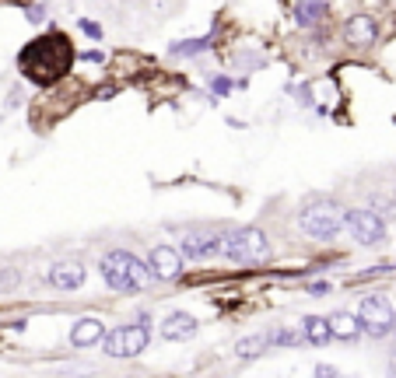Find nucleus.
<instances>
[{"mask_svg": "<svg viewBox=\"0 0 396 378\" xmlns=\"http://www.w3.org/2000/svg\"><path fill=\"white\" fill-rule=\"evenodd\" d=\"M71 42H67V35H60V32H46V35H39L35 42H28L25 49H21V56H18V67H21V74H28L35 85H53V81H60L67 71H71Z\"/></svg>", "mask_w": 396, "mask_h": 378, "instance_id": "f257e3e1", "label": "nucleus"}, {"mask_svg": "<svg viewBox=\"0 0 396 378\" xmlns=\"http://www.w3.org/2000/svg\"><path fill=\"white\" fill-rule=\"evenodd\" d=\"M99 270L105 284L119 294H137V291H148L155 284V274L144 260H137L133 252H123V249H112L99 260Z\"/></svg>", "mask_w": 396, "mask_h": 378, "instance_id": "f03ea898", "label": "nucleus"}, {"mask_svg": "<svg viewBox=\"0 0 396 378\" xmlns=\"http://www.w3.org/2000/svg\"><path fill=\"white\" fill-rule=\"evenodd\" d=\"M344 217H347V210H344L337 200L319 196V200H312V203L301 207L298 228H301V235H308V238H316V242H333V238L344 231Z\"/></svg>", "mask_w": 396, "mask_h": 378, "instance_id": "7ed1b4c3", "label": "nucleus"}, {"mask_svg": "<svg viewBox=\"0 0 396 378\" xmlns=\"http://www.w3.org/2000/svg\"><path fill=\"white\" fill-rule=\"evenodd\" d=\"M221 256L232 260L235 267H260L267 256H270V245H267V235L253 224L246 228H235V231H224L221 238Z\"/></svg>", "mask_w": 396, "mask_h": 378, "instance_id": "20e7f679", "label": "nucleus"}, {"mask_svg": "<svg viewBox=\"0 0 396 378\" xmlns=\"http://www.w3.org/2000/svg\"><path fill=\"white\" fill-rule=\"evenodd\" d=\"M148 343H151L148 322H133V326H119V329L105 333L102 350H105L109 358H137L140 350H148Z\"/></svg>", "mask_w": 396, "mask_h": 378, "instance_id": "39448f33", "label": "nucleus"}, {"mask_svg": "<svg viewBox=\"0 0 396 378\" xmlns=\"http://www.w3.org/2000/svg\"><path fill=\"white\" fill-rule=\"evenodd\" d=\"M358 319H361V329L376 340L390 336L396 329V308L383 298V294H368L361 305H358Z\"/></svg>", "mask_w": 396, "mask_h": 378, "instance_id": "423d86ee", "label": "nucleus"}, {"mask_svg": "<svg viewBox=\"0 0 396 378\" xmlns=\"http://www.w3.org/2000/svg\"><path fill=\"white\" fill-rule=\"evenodd\" d=\"M344 231L358 242V245H376L386 238V217L368 210V207H351L344 217Z\"/></svg>", "mask_w": 396, "mask_h": 378, "instance_id": "0eeeda50", "label": "nucleus"}, {"mask_svg": "<svg viewBox=\"0 0 396 378\" xmlns=\"http://www.w3.org/2000/svg\"><path fill=\"white\" fill-rule=\"evenodd\" d=\"M183 263H186V260H183V252H179L176 245H155L151 256H148V267H151L155 281H179Z\"/></svg>", "mask_w": 396, "mask_h": 378, "instance_id": "6e6552de", "label": "nucleus"}, {"mask_svg": "<svg viewBox=\"0 0 396 378\" xmlns=\"http://www.w3.org/2000/svg\"><path fill=\"white\" fill-rule=\"evenodd\" d=\"M376 39H379V25H376V18H368V14H354V18H347V25H344V42H347L351 49H372Z\"/></svg>", "mask_w": 396, "mask_h": 378, "instance_id": "1a4fd4ad", "label": "nucleus"}, {"mask_svg": "<svg viewBox=\"0 0 396 378\" xmlns=\"http://www.w3.org/2000/svg\"><path fill=\"white\" fill-rule=\"evenodd\" d=\"M221 238L224 235H217V231H197V235H186V242H183V260H190V263H203V260H210L214 252H221Z\"/></svg>", "mask_w": 396, "mask_h": 378, "instance_id": "9d476101", "label": "nucleus"}, {"mask_svg": "<svg viewBox=\"0 0 396 378\" xmlns=\"http://www.w3.org/2000/svg\"><path fill=\"white\" fill-rule=\"evenodd\" d=\"M85 281H88V270L78 260H64L49 270V284L56 291H78V287H85Z\"/></svg>", "mask_w": 396, "mask_h": 378, "instance_id": "9b49d317", "label": "nucleus"}, {"mask_svg": "<svg viewBox=\"0 0 396 378\" xmlns=\"http://www.w3.org/2000/svg\"><path fill=\"white\" fill-rule=\"evenodd\" d=\"M197 319L193 315H186V312H169L165 319H162V336L165 340H172V343H183V340H193L197 336Z\"/></svg>", "mask_w": 396, "mask_h": 378, "instance_id": "f8f14e48", "label": "nucleus"}, {"mask_svg": "<svg viewBox=\"0 0 396 378\" xmlns=\"http://www.w3.org/2000/svg\"><path fill=\"white\" fill-rule=\"evenodd\" d=\"M330 329H333V340H344V343H354L365 333L358 312H337V315H330Z\"/></svg>", "mask_w": 396, "mask_h": 378, "instance_id": "ddd939ff", "label": "nucleus"}, {"mask_svg": "<svg viewBox=\"0 0 396 378\" xmlns=\"http://www.w3.org/2000/svg\"><path fill=\"white\" fill-rule=\"evenodd\" d=\"M105 340V326L99 319H78L74 329H71V343L74 347H95Z\"/></svg>", "mask_w": 396, "mask_h": 378, "instance_id": "4468645a", "label": "nucleus"}, {"mask_svg": "<svg viewBox=\"0 0 396 378\" xmlns=\"http://www.w3.org/2000/svg\"><path fill=\"white\" fill-rule=\"evenodd\" d=\"M301 336H305L308 347H326V343H333L330 319H323V315H308V319L301 322Z\"/></svg>", "mask_w": 396, "mask_h": 378, "instance_id": "2eb2a0df", "label": "nucleus"}, {"mask_svg": "<svg viewBox=\"0 0 396 378\" xmlns=\"http://www.w3.org/2000/svg\"><path fill=\"white\" fill-rule=\"evenodd\" d=\"M274 343H270V333H253V336H242L239 343H235V354L242 358V361H249V358H260L263 350H270Z\"/></svg>", "mask_w": 396, "mask_h": 378, "instance_id": "dca6fc26", "label": "nucleus"}, {"mask_svg": "<svg viewBox=\"0 0 396 378\" xmlns=\"http://www.w3.org/2000/svg\"><path fill=\"white\" fill-rule=\"evenodd\" d=\"M330 14V7L326 4H295V18H298V25H319L323 18Z\"/></svg>", "mask_w": 396, "mask_h": 378, "instance_id": "f3484780", "label": "nucleus"}, {"mask_svg": "<svg viewBox=\"0 0 396 378\" xmlns=\"http://www.w3.org/2000/svg\"><path fill=\"white\" fill-rule=\"evenodd\" d=\"M270 343L274 347H298V343H305V336L295 333V329H274L270 333Z\"/></svg>", "mask_w": 396, "mask_h": 378, "instance_id": "a211bd4d", "label": "nucleus"}, {"mask_svg": "<svg viewBox=\"0 0 396 378\" xmlns=\"http://www.w3.org/2000/svg\"><path fill=\"white\" fill-rule=\"evenodd\" d=\"M210 46V35H203V39H193V42H179V46H172V53L176 56H193L200 49H207Z\"/></svg>", "mask_w": 396, "mask_h": 378, "instance_id": "6ab92c4d", "label": "nucleus"}, {"mask_svg": "<svg viewBox=\"0 0 396 378\" xmlns=\"http://www.w3.org/2000/svg\"><path fill=\"white\" fill-rule=\"evenodd\" d=\"M25 14H28V21H42L46 18V7L42 4H25Z\"/></svg>", "mask_w": 396, "mask_h": 378, "instance_id": "aec40b11", "label": "nucleus"}, {"mask_svg": "<svg viewBox=\"0 0 396 378\" xmlns=\"http://www.w3.org/2000/svg\"><path fill=\"white\" fill-rule=\"evenodd\" d=\"M11 287H18V270H4L0 274V291H11Z\"/></svg>", "mask_w": 396, "mask_h": 378, "instance_id": "412c9836", "label": "nucleus"}, {"mask_svg": "<svg viewBox=\"0 0 396 378\" xmlns=\"http://www.w3.org/2000/svg\"><path fill=\"white\" fill-rule=\"evenodd\" d=\"M78 25H81V28H85V32H88L92 39H102V28H99V21H88V18H85V21H78Z\"/></svg>", "mask_w": 396, "mask_h": 378, "instance_id": "4be33fe9", "label": "nucleus"}, {"mask_svg": "<svg viewBox=\"0 0 396 378\" xmlns=\"http://www.w3.org/2000/svg\"><path fill=\"white\" fill-rule=\"evenodd\" d=\"M214 92L228 94V92H232V81H228V78H214Z\"/></svg>", "mask_w": 396, "mask_h": 378, "instance_id": "5701e85b", "label": "nucleus"}, {"mask_svg": "<svg viewBox=\"0 0 396 378\" xmlns=\"http://www.w3.org/2000/svg\"><path fill=\"white\" fill-rule=\"evenodd\" d=\"M316 378H337V368L333 365H319L316 368Z\"/></svg>", "mask_w": 396, "mask_h": 378, "instance_id": "b1692460", "label": "nucleus"}, {"mask_svg": "<svg viewBox=\"0 0 396 378\" xmlns=\"http://www.w3.org/2000/svg\"><path fill=\"white\" fill-rule=\"evenodd\" d=\"M393 203H396V196H393Z\"/></svg>", "mask_w": 396, "mask_h": 378, "instance_id": "393cba45", "label": "nucleus"}]
</instances>
